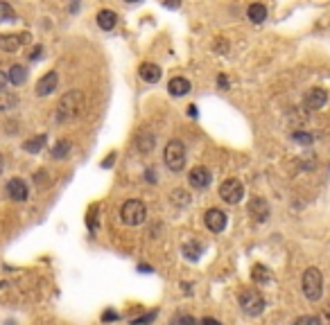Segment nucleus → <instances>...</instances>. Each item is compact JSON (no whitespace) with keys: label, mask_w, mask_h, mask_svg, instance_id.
Masks as SVG:
<instances>
[{"label":"nucleus","mask_w":330,"mask_h":325,"mask_svg":"<svg viewBox=\"0 0 330 325\" xmlns=\"http://www.w3.org/2000/svg\"><path fill=\"white\" fill-rule=\"evenodd\" d=\"M86 109V95L84 90H70L66 93L64 98L59 100L57 104V111H55V120L59 124H68L72 120H77Z\"/></svg>","instance_id":"nucleus-1"},{"label":"nucleus","mask_w":330,"mask_h":325,"mask_svg":"<svg viewBox=\"0 0 330 325\" xmlns=\"http://www.w3.org/2000/svg\"><path fill=\"white\" fill-rule=\"evenodd\" d=\"M301 287H303V294L308 300H319L323 294V275L317 266H310V269L303 271V278H301Z\"/></svg>","instance_id":"nucleus-2"},{"label":"nucleus","mask_w":330,"mask_h":325,"mask_svg":"<svg viewBox=\"0 0 330 325\" xmlns=\"http://www.w3.org/2000/svg\"><path fill=\"white\" fill-rule=\"evenodd\" d=\"M120 219L127 226H140L147 219V208H145V203L138 201V199H129V201H125L122 206H120Z\"/></svg>","instance_id":"nucleus-3"},{"label":"nucleus","mask_w":330,"mask_h":325,"mask_svg":"<svg viewBox=\"0 0 330 325\" xmlns=\"http://www.w3.org/2000/svg\"><path fill=\"white\" fill-rule=\"evenodd\" d=\"M163 161L170 172H181L186 167V147L181 140H170L163 149Z\"/></svg>","instance_id":"nucleus-4"},{"label":"nucleus","mask_w":330,"mask_h":325,"mask_svg":"<svg viewBox=\"0 0 330 325\" xmlns=\"http://www.w3.org/2000/svg\"><path fill=\"white\" fill-rule=\"evenodd\" d=\"M240 307L246 316H260L265 312V298L256 289H242L240 292Z\"/></svg>","instance_id":"nucleus-5"},{"label":"nucleus","mask_w":330,"mask_h":325,"mask_svg":"<svg viewBox=\"0 0 330 325\" xmlns=\"http://www.w3.org/2000/svg\"><path fill=\"white\" fill-rule=\"evenodd\" d=\"M220 197L226 203H240L244 199V185H242L237 178H226L220 185Z\"/></svg>","instance_id":"nucleus-6"},{"label":"nucleus","mask_w":330,"mask_h":325,"mask_svg":"<svg viewBox=\"0 0 330 325\" xmlns=\"http://www.w3.org/2000/svg\"><path fill=\"white\" fill-rule=\"evenodd\" d=\"M23 43H30V32L0 34V50H5V52H16Z\"/></svg>","instance_id":"nucleus-7"},{"label":"nucleus","mask_w":330,"mask_h":325,"mask_svg":"<svg viewBox=\"0 0 330 325\" xmlns=\"http://www.w3.org/2000/svg\"><path fill=\"white\" fill-rule=\"evenodd\" d=\"M188 181H190V185L197 188V190H206V188L211 185V181H213L211 169L201 167V165H199V167H192L190 174H188Z\"/></svg>","instance_id":"nucleus-8"},{"label":"nucleus","mask_w":330,"mask_h":325,"mask_svg":"<svg viewBox=\"0 0 330 325\" xmlns=\"http://www.w3.org/2000/svg\"><path fill=\"white\" fill-rule=\"evenodd\" d=\"M203 221H206V228L211 233H222L226 228V215L220 208H211L206 212V217H203Z\"/></svg>","instance_id":"nucleus-9"},{"label":"nucleus","mask_w":330,"mask_h":325,"mask_svg":"<svg viewBox=\"0 0 330 325\" xmlns=\"http://www.w3.org/2000/svg\"><path fill=\"white\" fill-rule=\"evenodd\" d=\"M249 215L254 217L256 221L263 224V221H267V217H269V203H267L263 197H254L249 201Z\"/></svg>","instance_id":"nucleus-10"},{"label":"nucleus","mask_w":330,"mask_h":325,"mask_svg":"<svg viewBox=\"0 0 330 325\" xmlns=\"http://www.w3.org/2000/svg\"><path fill=\"white\" fill-rule=\"evenodd\" d=\"M57 81H59V77H57V72H55V70L46 72V75H43L41 79L36 81V95H41V98L50 95L52 90L57 88Z\"/></svg>","instance_id":"nucleus-11"},{"label":"nucleus","mask_w":330,"mask_h":325,"mask_svg":"<svg viewBox=\"0 0 330 325\" xmlns=\"http://www.w3.org/2000/svg\"><path fill=\"white\" fill-rule=\"evenodd\" d=\"M326 100H328V93H326V90H323V88H312L308 95H305L303 104H305V109L317 111V109H321V106L326 104Z\"/></svg>","instance_id":"nucleus-12"},{"label":"nucleus","mask_w":330,"mask_h":325,"mask_svg":"<svg viewBox=\"0 0 330 325\" xmlns=\"http://www.w3.org/2000/svg\"><path fill=\"white\" fill-rule=\"evenodd\" d=\"M7 195H9V199H14V201H25L27 199L25 181H21V178H12V181H7Z\"/></svg>","instance_id":"nucleus-13"},{"label":"nucleus","mask_w":330,"mask_h":325,"mask_svg":"<svg viewBox=\"0 0 330 325\" xmlns=\"http://www.w3.org/2000/svg\"><path fill=\"white\" fill-rule=\"evenodd\" d=\"M168 90L172 98H183V95L190 93V81L186 77H172L168 84Z\"/></svg>","instance_id":"nucleus-14"},{"label":"nucleus","mask_w":330,"mask_h":325,"mask_svg":"<svg viewBox=\"0 0 330 325\" xmlns=\"http://www.w3.org/2000/svg\"><path fill=\"white\" fill-rule=\"evenodd\" d=\"M138 75L143 77V81H147V84H156V81H161L163 70H161V66H156V64H143L138 68Z\"/></svg>","instance_id":"nucleus-15"},{"label":"nucleus","mask_w":330,"mask_h":325,"mask_svg":"<svg viewBox=\"0 0 330 325\" xmlns=\"http://www.w3.org/2000/svg\"><path fill=\"white\" fill-rule=\"evenodd\" d=\"M154 145H156V138H154L149 131H143V133H138V138H136V147H138L140 154H149L154 149Z\"/></svg>","instance_id":"nucleus-16"},{"label":"nucleus","mask_w":330,"mask_h":325,"mask_svg":"<svg viewBox=\"0 0 330 325\" xmlns=\"http://www.w3.org/2000/svg\"><path fill=\"white\" fill-rule=\"evenodd\" d=\"M115 23H118V14L111 12V9H102V12L98 14V25L102 27V30H113Z\"/></svg>","instance_id":"nucleus-17"},{"label":"nucleus","mask_w":330,"mask_h":325,"mask_svg":"<svg viewBox=\"0 0 330 325\" xmlns=\"http://www.w3.org/2000/svg\"><path fill=\"white\" fill-rule=\"evenodd\" d=\"M7 77H9V84H14V86H23V84H25V79H27V70H25L23 66L14 64L12 68H9Z\"/></svg>","instance_id":"nucleus-18"},{"label":"nucleus","mask_w":330,"mask_h":325,"mask_svg":"<svg viewBox=\"0 0 330 325\" xmlns=\"http://www.w3.org/2000/svg\"><path fill=\"white\" fill-rule=\"evenodd\" d=\"M246 16H249L251 23H263L267 18V7H265V5H260V3L251 5V7L246 9Z\"/></svg>","instance_id":"nucleus-19"},{"label":"nucleus","mask_w":330,"mask_h":325,"mask_svg":"<svg viewBox=\"0 0 330 325\" xmlns=\"http://www.w3.org/2000/svg\"><path fill=\"white\" fill-rule=\"evenodd\" d=\"M18 106V95L7 93V90H0V111H12Z\"/></svg>","instance_id":"nucleus-20"},{"label":"nucleus","mask_w":330,"mask_h":325,"mask_svg":"<svg viewBox=\"0 0 330 325\" xmlns=\"http://www.w3.org/2000/svg\"><path fill=\"white\" fill-rule=\"evenodd\" d=\"M46 135H36V138H30V140H25V143H23V149H25L27 154H36V152H41L43 149V145H46Z\"/></svg>","instance_id":"nucleus-21"},{"label":"nucleus","mask_w":330,"mask_h":325,"mask_svg":"<svg viewBox=\"0 0 330 325\" xmlns=\"http://www.w3.org/2000/svg\"><path fill=\"white\" fill-rule=\"evenodd\" d=\"M251 278H254V283H260V285H265V283H269V271L265 269L263 264H256L254 269H251Z\"/></svg>","instance_id":"nucleus-22"},{"label":"nucleus","mask_w":330,"mask_h":325,"mask_svg":"<svg viewBox=\"0 0 330 325\" xmlns=\"http://www.w3.org/2000/svg\"><path fill=\"white\" fill-rule=\"evenodd\" d=\"M70 154V143L68 140H59V143L52 147V158H66Z\"/></svg>","instance_id":"nucleus-23"},{"label":"nucleus","mask_w":330,"mask_h":325,"mask_svg":"<svg viewBox=\"0 0 330 325\" xmlns=\"http://www.w3.org/2000/svg\"><path fill=\"white\" fill-rule=\"evenodd\" d=\"M14 18H16V14H14L12 5H7V3H0V23L14 21Z\"/></svg>","instance_id":"nucleus-24"},{"label":"nucleus","mask_w":330,"mask_h":325,"mask_svg":"<svg viewBox=\"0 0 330 325\" xmlns=\"http://www.w3.org/2000/svg\"><path fill=\"white\" fill-rule=\"evenodd\" d=\"M292 140L299 145H303V147H308V145H312V135L310 133H303V131H294L292 133Z\"/></svg>","instance_id":"nucleus-25"},{"label":"nucleus","mask_w":330,"mask_h":325,"mask_svg":"<svg viewBox=\"0 0 330 325\" xmlns=\"http://www.w3.org/2000/svg\"><path fill=\"white\" fill-rule=\"evenodd\" d=\"M186 258L188 260H197L199 258V251H201V244H197V242H192V244H186Z\"/></svg>","instance_id":"nucleus-26"},{"label":"nucleus","mask_w":330,"mask_h":325,"mask_svg":"<svg viewBox=\"0 0 330 325\" xmlns=\"http://www.w3.org/2000/svg\"><path fill=\"white\" fill-rule=\"evenodd\" d=\"M156 318V312H149V314H145V316H140V318H134L132 325H149Z\"/></svg>","instance_id":"nucleus-27"},{"label":"nucleus","mask_w":330,"mask_h":325,"mask_svg":"<svg viewBox=\"0 0 330 325\" xmlns=\"http://www.w3.org/2000/svg\"><path fill=\"white\" fill-rule=\"evenodd\" d=\"M172 201L174 203H181V206H186L188 203V195L183 190H177V192H172Z\"/></svg>","instance_id":"nucleus-28"},{"label":"nucleus","mask_w":330,"mask_h":325,"mask_svg":"<svg viewBox=\"0 0 330 325\" xmlns=\"http://www.w3.org/2000/svg\"><path fill=\"white\" fill-rule=\"evenodd\" d=\"M294 325H321V323H319V318H317V316H301Z\"/></svg>","instance_id":"nucleus-29"},{"label":"nucleus","mask_w":330,"mask_h":325,"mask_svg":"<svg viewBox=\"0 0 330 325\" xmlns=\"http://www.w3.org/2000/svg\"><path fill=\"white\" fill-rule=\"evenodd\" d=\"M161 5L168 9H179L181 7V0H161Z\"/></svg>","instance_id":"nucleus-30"},{"label":"nucleus","mask_w":330,"mask_h":325,"mask_svg":"<svg viewBox=\"0 0 330 325\" xmlns=\"http://www.w3.org/2000/svg\"><path fill=\"white\" fill-rule=\"evenodd\" d=\"M46 178H48V174L41 169V172H36V176H34V181H36L41 188H46Z\"/></svg>","instance_id":"nucleus-31"},{"label":"nucleus","mask_w":330,"mask_h":325,"mask_svg":"<svg viewBox=\"0 0 330 325\" xmlns=\"http://www.w3.org/2000/svg\"><path fill=\"white\" fill-rule=\"evenodd\" d=\"M41 52H43V48L36 45V48H34V50L30 52V59H32V61H38V59H41Z\"/></svg>","instance_id":"nucleus-32"},{"label":"nucleus","mask_w":330,"mask_h":325,"mask_svg":"<svg viewBox=\"0 0 330 325\" xmlns=\"http://www.w3.org/2000/svg\"><path fill=\"white\" fill-rule=\"evenodd\" d=\"M179 325H197V321L192 316H179Z\"/></svg>","instance_id":"nucleus-33"},{"label":"nucleus","mask_w":330,"mask_h":325,"mask_svg":"<svg viewBox=\"0 0 330 325\" xmlns=\"http://www.w3.org/2000/svg\"><path fill=\"white\" fill-rule=\"evenodd\" d=\"M199 325H222L217 318H211V316H206V318H201V323Z\"/></svg>","instance_id":"nucleus-34"},{"label":"nucleus","mask_w":330,"mask_h":325,"mask_svg":"<svg viewBox=\"0 0 330 325\" xmlns=\"http://www.w3.org/2000/svg\"><path fill=\"white\" fill-rule=\"evenodd\" d=\"M115 318H118V314L115 312H106L104 316H102V321H115Z\"/></svg>","instance_id":"nucleus-35"},{"label":"nucleus","mask_w":330,"mask_h":325,"mask_svg":"<svg viewBox=\"0 0 330 325\" xmlns=\"http://www.w3.org/2000/svg\"><path fill=\"white\" fill-rule=\"evenodd\" d=\"M7 81H9V77H7V75H5V72H3V70H0V90H3V88H5V84H7Z\"/></svg>","instance_id":"nucleus-36"},{"label":"nucleus","mask_w":330,"mask_h":325,"mask_svg":"<svg viewBox=\"0 0 330 325\" xmlns=\"http://www.w3.org/2000/svg\"><path fill=\"white\" fill-rule=\"evenodd\" d=\"M113 158H115V154H111L109 158H104V163H102V167H111V165H113Z\"/></svg>","instance_id":"nucleus-37"},{"label":"nucleus","mask_w":330,"mask_h":325,"mask_svg":"<svg viewBox=\"0 0 330 325\" xmlns=\"http://www.w3.org/2000/svg\"><path fill=\"white\" fill-rule=\"evenodd\" d=\"M188 115H190V118H197V106H188Z\"/></svg>","instance_id":"nucleus-38"},{"label":"nucleus","mask_w":330,"mask_h":325,"mask_svg":"<svg viewBox=\"0 0 330 325\" xmlns=\"http://www.w3.org/2000/svg\"><path fill=\"white\" fill-rule=\"evenodd\" d=\"M220 86L222 88H226V77L224 75H220Z\"/></svg>","instance_id":"nucleus-39"},{"label":"nucleus","mask_w":330,"mask_h":325,"mask_svg":"<svg viewBox=\"0 0 330 325\" xmlns=\"http://www.w3.org/2000/svg\"><path fill=\"white\" fill-rule=\"evenodd\" d=\"M3 167H5L3 165V154H0V174H3Z\"/></svg>","instance_id":"nucleus-40"},{"label":"nucleus","mask_w":330,"mask_h":325,"mask_svg":"<svg viewBox=\"0 0 330 325\" xmlns=\"http://www.w3.org/2000/svg\"><path fill=\"white\" fill-rule=\"evenodd\" d=\"M127 3H138V0H127Z\"/></svg>","instance_id":"nucleus-41"}]
</instances>
